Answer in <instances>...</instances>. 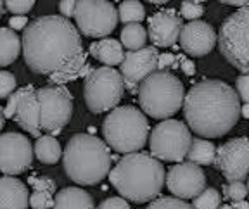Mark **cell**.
<instances>
[{
    "instance_id": "42",
    "label": "cell",
    "mask_w": 249,
    "mask_h": 209,
    "mask_svg": "<svg viewBox=\"0 0 249 209\" xmlns=\"http://www.w3.org/2000/svg\"><path fill=\"white\" fill-rule=\"evenodd\" d=\"M239 116H242L244 120H248L249 118V104L248 102H242L241 109H239Z\"/></svg>"
},
{
    "instance_id": "19",
    "label": "cell",
    "mask_w": 249,
    "mask_h": 209,
    "mask_svg": "<svg viewBox=\"0 0 249 209\" xmlns=\"http://www.w3.org/2000/svg\"><path fill=\"white\" fill-rule=\"evenodd\" d=\"M0 209H28V187L16 176L0 178Z\"/></svg>"
},
{
    "instance_id": "36",
    "label": "cell",
    "mask_w": 249,
    "mask_h": 209,
    "mask_svg": "<svg viewBox=\"0 0 249 209\" xmlns=\"http://www.w3.org/2000/svg\"><path fill=\"white\" fill-rule=\"evenodd\" d=\"M97 209H132L126 199L123 197H109L99 204Z\"/></svg>"
},
{
    "instance_id": "16",
    "label": "cell",
    "mask_w": 249,
    "mask_h": 209,
    "mask_svg": "<svg viewBox=\"0 0 249 209\" xmlns=\"http://www.w3.org/2000/svg\"><path fill=\"white\" fill-rule=\"evenodd\" d=\"M158 54L160 52L156 47H142L139 51H130L123 55V61L120 62V74L126 88L133 92L144 78L154 73Z\"/></svg>"
},
{
    "instance_id": "2",
    "label": "cell",
    "mask_w": 249,
    "mask_h": 209,
    "mask_svg": "<svg viewBox=\"0 0 249 209\" xmlns=\"http://www.w3.org/2000/svg\"><path fill=\"white\" fill-rule=\"evenodd\" d=\"M182 107L189 130L206 139L227 135L241 118L237 93L222 80L196 83L183 95Z\"/></svg>"
},
{
    "instance_id": "1",
    "label": "cell",
    "mask_w": 249,
    "mask_h": 209,
    "mask_svg": "<svg viewBox=\"0 0 249 209\" xmlns=\"http://www.w3.org/2000/svg\"><path fill=\"white\" fill-rule=\"evenodd\" d=\"M21 47L26 66L55 85L74 82L92 70L80 31L62 16H42L28 23Z\"/></svg>"
},
{
    "instance_id": "15",
    "label": "cell",
    "mask_w": 249,
    "mask_h": 209,
    "mask_svg": "<svg viewBox=\"0 0 249 209\" xmlns=\"http://www.w3.org/2000/svg\"><path fill=\"white\" fill-rule=\"evenodd\" d=\"M168 190H170L173 197L178 199H192L206 189V174L201 170V166L194 163H177V166H171L168 171L166 178H164Z\"/></svg>"
},
{
    "instance_id": "32",
    "label": "cell",
    "mask_w": 249,
    "mask_h": 209,
    "mask_svg": "<svg viewBox=\"0 0 249 209\" xmlns=\"http://www.w3.org/2000/svg\"><path fill=\"white\" fill-rule=\"evenodd\" d=\"M16 76L9 71H0V101L7 99L12 92L16 90Z\"/></svg>"
},
{
    "instance_id": "31",
    "label": "cell",
    "mask_w": 249,
    "mask_h": 209,
    "mask_svg": "<svg viewBox=\"0 0 249 209\" xmlns=\"http://www.w3.org/2000/svg\"><path fill=\"white\" fill-rule=\"evenodd\" d=\"M223 195L230 201H242L248 195V187L244 182H229L223 187Z\"/></svg>"
},
{
    "instance_id": "20",
    "label": "cell",
    "mask_w": 249,
    "mask_h": 209,
    "mask_svg": "<svg viewBox=\"0 0 249 209\" xmlns=\"http://www.w3.org/2000/svg\"><path fill=\"white\" fill-rule=\"evenodd\" d=\"M52 209H95L89 192L78 187H66L54 195Z\"/></svg>"
},
{
    "instance_id": "23",
    "label": "cell",
    "mask_w": 249,
    "mask_h": 209,
    "mask_svg": "<svg viewBox=\"0 0 249 209\" xmlns=\"http://www.w3.org/2000/svg\"><path fill=\"white\" fill-rule=\"evenodd\" d=\"M33 156H36V159L43 164H55L62 156L61 143H59V140L54 135L36 137Z\"/></svg>"
},
{
    "instance_id": "38",
    "label": "cell",
    "mask_w": 249,
    "mask_h": 209,
    "mask_svg": "<svg viewBox=\"0 0 249 209\" xmlns=\"http://www.w3.org/2000/svg\"><path fill=\"white\" fill-rule=\"evenodd\" d=\"M76 2L78 0H61V4H59V11H61L62 17H66V19L68 17H73Z\"/></svg>"
},
{
    "instance_id": "26",
    "label": "cell",
    "mask_w": 249,
    "mask_h": 209,
    "mask_svg": "<svg viewBox=\"0 0 249 209\" xmlns=\"http://www.w3.org/2000/svg\"><path fill=\"white\" fill-rule=\"evenodd\" d=\"M145 19V9L139 0H124L118 9V21L123 24L142 23Z\"/></svg>"
},
{
    "instance_id": "25",
    "label": "cell",
    "mask_w": 249,
    "mask_h": 209,
    "mask_svg": "<svg viewBox=\"0 0 249 209\" xmlns=\"http://www.w3.org/2000/svg\"><path fill=\"white\" fill-rule=\"evenodd\" d=\"M147 42V31L140 23H128L124 24L121 30V45H124L130 51H139L142 47H145Z\"/></svg>"
},
{
    "instance_id": "7",
    "label": "cell",
    "mask_w": 249,
    "mask_h": 209,
    "mask_svg": "<svg viewBox=\"0 0 249 209\" xmlns=\"http://www.w3.org/2000/svg\"><path fill=\"white\" fill-rule=\"evenodd\" d=\"M249 7H239L223 21L220 33L216 35V43L220 52L241 74L249 73Z\"/></svg>"
},
{
    "instance_id": "21",
    "label": "cell",
    "mask_w": 249,
    "mask_h": 209,
    "mask_svg": "<svg viewBox=\"0 0 249 209\" xmlns=\"http://www.w3.org/2000/svg\"><path fill=\"white\" fill-rule=\"evenodd\" d=\"M90 54L97 61L104 62L106 66H120V62L123 61V45L114 38H104L99 42H93L90 45Z\"/></svg>"
},
{
    "instance_id": "33",
    "label": "cell",
    "mask_w": 249,
    "mask_h": 209,
    "mask_svg": "<svg viewBox=\"0 0 249 209\" xmlns=\"http://www.w3.org/2000/svg\"><path fill=\"white\" fill-rule=\"evenodd\" d=\"M35 2L36 0H4L5 7H7L12 14H19V16L30 12L31 9H33V5H35Z\"/></svg>"
},
{
    "instance_id": "4",
    "label": "cell",
    "mask_w": 249,
    "mask_h": 209,
    "mask_svg": "<svg viewBox=\"0 0 249 209\" xmlns=\"http://www.w3.org/2000/svg\"><path fill=\"white\" fill-rule=\"evenodd\" d=\"M64 171L78 185H97L111 170V151L102 139L76 133L62 152Z\"/></svg>"
},
{
    "instance_id": "44",
    "label": "cell",
    "mask_w": 249,
    "mask_h": 209,
    "mask_svg": "<svg viewBox=\"0 0 249 209\" xmlns=\"http://www.w3.org/2000/svg\"><path fill=\"white\" fill-rule=\"evenodd\" d=\"M5 126V118H4V111L0 107V132H2V128Z\"/></svg>"
},
{
    "instance_id": "28",
    "label": "cell",
    "mask_w": 249,
    "mask_h": 209,
    "mask_svg": "<svg viewBox=\"0 0 249 209\" xmlns=\"http://www.w3.org/2000/svg\"><path fill=\"white\" fill-rule=\"evenodd\" d=\"M54 194L49 190H33L28 195V208L31 209H52Z\"/></svg>"
},
{
    "instance_id": "46",
    "label": "cell",
    "mask_w": 249,
    "mask_h": 209,
    "mask_svg": "<svg viewBox=\"0 0 249 209\" xmlns=\"http://www.w3.org/2000/svg\"><path fill=\"white\" fill-rule=\"evenodd\" d=\"M4 16V0H0V17Z\"/></svg>"
},
{
    "instance_id": "13",
    "label": "cell",
    "mask_w": 249,
    "mask_h": 209,
    "mask_svg": "<svg viewBox=\"0 0 249 209\" xmlns=\"http://www.w3.org/2000/svg\"><path fill=\"white\" fill-rule=\"evenodd\" d=\"M213 166L222 171L229 182H242L249 170V140L239 137L225 142L214 151Z\"/></svg>"
},
{
    "instance_id": "39",
    "label": "cell",
    "mask_w": 249,
    "mask_h": 209,
    "mask_svg": "<svg viewBox=\"0 0 249 209\" xmlns=\"http://www.w3.org/2000/svg\"><path fill=\"white\" fill-rule=\"evenodd\" d=\"M28 24V17L26 16H12L11 19H9V28L14 31L18 30H24Z\"/></svg>"
},
{
    "instance_id": "40",
    "label": "cell",
    "mask_w": 249,
    "mask_h": 209,
    "mask_svg": "<svg viewBox=\"0 0 249 209\" xmlns=\"http://www.w3.org/2000/svg\"><path fill=\"white\" fill-rule=\"evenodd\" d=\"M180 70H182L187 76H194L196 74L194 61H191V59H187V57H180Z\"/></svg>"
},
{
    "instance_id": "11",
    "label": "cell",
    "mask_w": 249,
    "mask_h": 209,
    "mask_svg": "<svg viewBox=\"0 0 249 209\" xmlns=\"http://www.w3.org/2000/svg\"><path fill=\"white\" fill-rule=\"evenodd\" d=\"M73 17L76 30L90 38L111 35L118 24V11L109 0H78Z\"/></svg>"
},
{
    "instance_id": "8",
    "label": "cell",
    "mask_w": 249,
    "mask_h": 209,
    "mask_svg": "<svg viewBox=\"0 0 249 209\" xmlns=\"http://www.w3.org/2000/svg\"><path fill=\"white\" fill-rule=\"evenodd\" d=\"M124 92V83L120 71L111 66L90 70L83 85L85 104L93 114L111 111L120 104Z\"/></svg>"
},
{
    "instance_id": "3",
    "label": "cell",
    "mask_w": 249,
    "mask_h": 209,
    "mask_svg": "<svg viewBox=\"0 0 249 209\" xmlns=\"http://www.w3.org/2000/svg\"><path fill=\"white\" fill-rule=\"evenodd\" d=\"M109 180L126 201L144 204L160 197L164 187V166L160 159L145 152H128L111 170Z\"/></svg>"
},
{
    "instance_id": "10",
    "label": "cell",
    "mask_w": 249,
    "mask_h": 209,
    "mask_svg": "<svg viewBox=\"0 0 249 209\" xmlns=\"http://www.w3.org/2000/svg\"><path fill=\"white\" fill-rule=\"evenodd\" d=\"M149 147L152 157L160 161L180 163L183 161L191 145V130L178 120H164L149 132Z\"/></svg>"
},
{
    "instance_id": "22",
    "label": "cell",
    "mask_w": 249,
    "mask_h": 209,
    "mask_svg": "<svg viewBox=\"0 0 249 209\" xmlns=\"http://www.w3.org/2000/svg\"><path fill=\"white\" fill-rule=\"evenodd\" d=\"M21 52V38L11 28H0V68L11 66Z\"/></svg>"
},
{
    "instance_id": "12",
    "label": "cell",
    "mask_w": 249,
    "mask_h": 209,
    "mask_svg": "<svg viewBox=\"0 0 249 209\" xmlns=\"http://www.w3.org/2000/svg\"><path fill=\"white\" fill-rule=\"evenodd\" d=\"M35 92V87L31 85L12 92L7 97V105L2 111L5 120H14L28 135L40 137L42 128L38 123V104Z\"/></svg>"
},
{
    "instance_id": "41",
    "label": "cell",
    "mask_w": 249,
    "mask_h": 209,
    "mask_svg": "<svg viewBox=\"0 0 249 209\" xmlns=\"http://www.w3.org/2000/svg\"><path fill=\"white\" fill-rule=\"evenodd\" d=\"M225 5H237V7H246L249 0H220Z\"/></svg>"
},
{
    "instance_id": "30",
    "label": "cell",
    "mask_w": 249,
    "mask_h": 209,
    "mask_svg": "<svg viewBox=\"0 0 249 209\" xmlns=\"http://www.w3.org/2000/svg\"><path fill=\"white\" fill-rule=\"evenodd\" d=\"M204 14V7L197 2H192V0H183L182 5H180V17H185L189 21L199 19L201 16Z\"/></svg>"
},
{
    "instance_id": "24",
    "label": "cell",
    "mask_w": 249,
    "mask_h": 209,
    "mask_svg": "<svg viewBox=\"0 0 249 209\" xmlns=\"http://www.w3.org/2000/svg\"><path fill=\"white\" fill-rule=\"evenodd\" d=\"M214 143L204 139H192L185 157L197 166H211L214 159Z\"/></svg>"
},
{
    "instance_id": "17",
    "label": "cell",
    "mask_w": 249,
    "mask_h": 209,
    "mask_svg": "<svg viewBox=\"0 0 249 209\" xmlns=\"http://www.w3.org/2000/svg\"><path fill=\"white\" fill-rule=\"evenodd\" d=\"M180 45L183 52L194 57L208 55L216 45V31L210 23L194 19L180 30Z\"/></svg>"
},
{
    "instance_id": "5",
    "label": "cell",
    "mask_w": 249,
    "mask_h": 209,
    "mask_svg": "<svg viewBox=\"0 0 249 209\" xmlns=\"http://www.w3.org/2000/svg\"><path fill=\"white\" fill-rule=\"evenodd\" d=\"M151 128L144 112L133 105H121L111 109L102 124V133L107 147L128 154L145 147Z\"/></svg>"
},
{
    "instance_id": "9",
    "label": "cell",
    "mask_w": 249,
    "mask_h": 209,
    "mask_svg": "<svg viewBox=\"0 0 249 209\" xmlns=\"http://www.w3.org/2000/svg\"><path fill=\"white\" fill-rule=\"evenodd\" d=\"M38 123L49 135H59L73 116V95L64 85H47L36 90Z\"/></svg>"
},
{
    "instance_id": "29",
    "label": "cell",
    "mask_w": 249,
    "mask_h": 209,
    "mask_svg": "<svg viewBox=\"0 0 249 209\" xmlns=\"http://www.w3.org/2000/svg\"><path fill=\"white\" fill-rule=\"evenodd\" d=\"M147 209H194L192 204H187L178 197H156L151 201Z\"/></svg>"
},
{
    "instance_id": "27",
    "label": "cell",
    "mask_w": 249,
    "mask_h": 209,
    "mask_svg": "<svg viewBox=\"0 0 249 209\" xmlns=\"http://www.w3.org/2000/svg\"><path fill=\"white\" fill-rule=\"evenodd\" d=\"M192 202L194 209H218L222 204V194L216 189H202Z\"/></svg>"
},
{
    "instance_id": "45",
    "label": "cell",
    "mask_w": 249,
    "mask_h": 209,
    "mask_svg": "<svg viewBox=\"0 0 249 209\" xmlns=\"http://www.w3.org/2000/svg\"><path fill=\"white\" fill-rule=\"evenodd\" d=\"M147 2H151V4H166L168 0H147Z\"/></svg>"
},
{
    "instance_id": "35",
    "label": "cell",
    "mask_w": 249,
    "mask_h": 209,
    "mask_svg": "<svg viewBox=\"0 0 249 209\" xmlns=\"http://www.w3.org/2000/svg\"><path fill=\"white\" fill-rule=\"evenodd\" d=\"M237 97L241 102H248L249 104V76L248 74H241L237 78Z\"/></svg>"
},
{
    "instance_id": "48",
    "label": "cell",
    "mask_w": 249,
    "mask_h": 209,
    "mask_svg": "<svg viewBox=\"0 0 249 209\" xmlns=\"http://www.w3.org/2000/svg\"><path fill=\"white\" fill-rule=\"evenodd\" d=\"M192 2H197V4H201V2H206V0H192Z\"/></svg>"
},
{
    "instance_id": "34",
    "label": "cell",
    "mask_w": 249,
    "mask_h": 209,
    "mask_svg": "<svg viewBox=\"0 0 249 209\" xmlns=\"http://www.w3.org/2000/svg\"><path fill=\"white\" fill-rule=\"evenodd\" d=\"M28 185L33 187V190H49V192L55 194V183L51 176H40V178L31 176V178H28Z\"/></svg>"
},
{
    "instance_id": "18",
    "label": "cell",
    "mask_w": 249,
    "mask_h": 209,
    "mask_svg": "<svg viewBox=\"0 0 249 209\" xmlns=\"http://www.w3.org/2000/svg\"><path fill=\"white\" fill-rule=\"evenodd\" d=\"M183 23L173 9L156 12L149 17V36L156 47H173L178 40Z\"/></svg>"
},
{
    "instance_id": "47",
    "label": "cell",
    "mask_w": 249,
    "mask_h": 209,
    "mask_svg": "<svg viewBox=\"0 0 249 209\" xmlns=\"http://www.w3.org/2000/svg\"><path fill=\"white\" fill-rule=\"evenodd\" d=\"M222 206V209H235V208H232V206H229V204H220Z\"/></svg>"
},
{
    "instance_id": "6",
    "label": "cell",
    "mask_w": 249,
    "mask_h": 209,
    "mask_svg": "<svg viewBox=\"0 0 249 209\" xmlns=\"http://www.w3.org/2000/svg\"><path fill=\"white\" fill-rule=\"evenodd\" d=\"M183 95V83L168 71H154L139 87L140 107L154 120H168L177 114L182 107Z\"/></svg>"
},
{
    "instance_id": "37",
    "label": "cell",
    "mask_w": 249,
    "mask_h": 209,
    "mask_svg": "<svg viewBox=\"0 0 249 209\" xmlns=\"http://www.w3.org/2000/svg\"><path fill=\"white\" fill-rule=\"evenodd\" d=\"M168 68H177V55L173 54H158V62H156V70H168Z\"/></svg>"
},
{
    "instance_id": "43",
    "label": "cell",
    "mask_w": 249,
    "mask_h": 209,
    "mask_svg": "<svg viewBox=\"0 0 249 209\" xmlns=\"http://www.w3.org/2000/svg\"><path fill=\"white\" fill-rule=\"evenodd\" d=\"M233 204H232V208H235V209H249V206H248V202H246V199H242V201H232Z\"/></svg>"
},
{
    "instance_id": "14",
    "label": "cell",
    "mask_w": 249,
    "mask_h": 209,
    "mask_svg": "<svg viewBox=\"0 0 249 209\" xmlns=\"http://www.w3.org/2000/svg\"><path fill=\"white\" fill-rule=\"evenodd\" d=\"M33 163V145L21 133L7 132L0 135V171L16 176L28 170Z\"/></svg>"
}]
</instances>
